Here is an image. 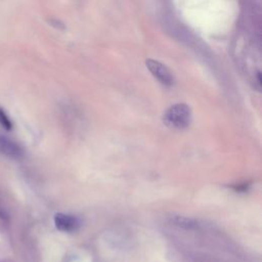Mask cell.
I'll return each instance as SVG.
<instances>
[{"label":"cell","instance_id":"2","mask_svg":"<svg viewBox=\"0 0 262 262\" xmlns=\"http://www.w3.org/2000/svg\"><path fill=\"white\" fill-rule=\"evenodd\" d=\"M146 68L149 70L152 76L157 78L162 84L166 86H171L173 84V76L165 64L161 63L158 60L147 59Z\"/></svg>","mask_w":262,"mask_h":262},{"label":"cell","instance_id":"6","mask_svg":"<svg viewBox=\"0 0 262 262\" xmlns=\"http://www.w3.org/2000/svg\"><path fill=\"white\" fill-rule=\"evenodd\" d=\"M0 124L6 130H11L12 129V122H11V120L9 119V117L7 116L5 111L2 110L1 107H0Z\"/></svg>","mask_w":262,"mask_h":262},{"label":"cell","instance_id":"4","mask_svg":"<svg viewBox=\"0 0 262 262\" xmlns=\"http://www.w3.org/2000/svg\"><path fill=\"white\" fill-rule=\"evenodd\" d=\"M0 154L11 159H18L21 157L23 150L15 142L0 135Z\"/></svg>","mask_w":262,"mask_h":262},{"label":"cell","instance_id":"5","mask_svg":"<svg viewBox=\"0 0 262 262\" xmlns=\"http://www.w3.org/2000/svg\"><path fill=\"white\" fill-rule=\"evenodd\" d=\"M170 222L175 226L184 228V229H195L198 228V221L193 218L180 216V215H172L169 218Z\"/></svg>","mask_w":262,"mask_h":262},{"label":"cell","instance_id":"7","mask_svg":"<svg viewBox=\"0 0 262 262\" xmlns=\"http://www.w3.org/2000/svg\"><path fill=\"white\" fill-rule=\"evenodd\" d=\"M7 216H6V213H5V211H4V209H2V207H1V205H0V218H2V219H5Z\"/></svg>","mask_w":262,"mask_h":262},{"label":"cell","instance_id":"3","mask_svg":"<svg viewBox=\"0 0 262 262\" xmlns=\"http://www.w3.org/2000/svg\"><path fill=\"white\" fill-rule=\"evenodd\" d=\"M53 220L55 227L63 232H73L80 226L79 219L76 216L70 214L57 213L54 215Z\"/></svg>","mask_w":262,"mask_h":262},{"label":"cell","instance_id":"1","mask_svg":"<svg viewBox=\"0 0 262 262\" xmlns=\"http://www.w3.org/2000/svg\"><path fill=\"white\" fill-rule=\"evenodd\" d=\"M190 121L191 111L185 103H176L171 105L163 116V122L166 126L178 130L188 127Z\"/></svg>","mask_w":262,"mask_h":262}]
</instances>
